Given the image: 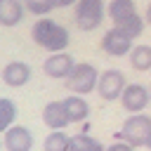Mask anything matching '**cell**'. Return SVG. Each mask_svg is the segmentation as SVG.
Returning a JSON list of instances; mask_svg holds the SVG:
<instances>
[{
	"instance_id": "5bb4252c",
	"label": "cell",
	"mask_w": 151,
	"mask_h": 151,
	"mask_svg": "<svg viewBox=\"0 0 151 151\" xmlns=\"http://www.w3.org/2000/svg\"><path fill=\"white\" fill-rule=\"evenodd\" d=\"M106 14L113 24H118V21L137 14V5H134V0H111L106 7Z\"/></svg>"
},
{
	"instance_id": "6da1fadb",
	"label": "cell",
	"mask_w": 151,
	"mask_h": 151,
	"mask_svg": "<svg viewBox=\"0 0 151 151\" xmlns=\"http://www.w3.org/2000/svg\"><path fill=\"white\" fill-rule=\"evenodd\" d=\"M31 38H33V42L38 47H42L47 52H64L68 47V42H71L68 31L61 24H57L54 19H47V17H40L33 24Z\"/></svg>"
},
{
	"instance_id": "2e32d148",
	"label": "cell",
	"mask_w": 151,
	"mask_h": 151,
	"mask_svg": "<svg viewBox=\"0 0 151 151\" xmlns=\"http://www.w3.org/2000/svg\"><path fill=\"white\" fill-rule=\"evenodd\" d=\"M68 151H106V146H104L99 139H94V137L80 132V134H73V137H71Z\"/></svg>"
},
{
	"instance_id": "d4e9b609",
	"label": "cell",
	"mask_w": 151,
	"mask_h": 151,
	"mask_svg": "<svg viewBox=\"0 0 151 151\" xmlns=\"http://www.w3.org/2000/svg\"><path fill=\"white\" fill-rule=\"evenodd\" d=\"M149 92H151V87H149Z\"/></svg>"
},
{
	"instance_id": "7c38bea8",
	"label": "cell",
	"mask_w": 151,
	"mask_h": 151,
	"mask_svg": "<svg viewBox=\"0 0 151 151\" xmlns=\"http://www.w3.org/2000/svg\"><path fill=\"white\" fill-rule=\"evenodd\" d=\"M64 101V109H66V116H68V123H83L87 116H90V104L83 99V94H68Z\"/></svg>"
},
{
	"instance_id": "30bf717a",
	"label": "cell",
	"mask_w": 151,
	"mask_h": 151,
	"mask_svg": "<svg viewBox=\"0 0 151 151\" xmlns=\"http://www.w3.org/2000/svg\"><path fill=\"white\" fill-rule=\"evenodd\" d=\"M31 80V66L26 61H9L2 68V83L9 87H24Z\"/></svg>"
},
{
	"instance_id": "277c9868",
	"label": "cell",
	"mask_w": 151,
	"mask_h": 151,
	"mask_svg": "<svg viewBox=\"0 0 151 151\" xmlns=\"http://www.w3.org/2000/svg\"><path fill=\"white\" fill-rule=\"evenodd\" d=\"M106 5L104 0H78L76 2V24L80 31H94L104 21Z\"/></svg>"
},
{
	"instance_id": "ffe728a7",
	"label": "cell",
	"mask_w": 151,
	"mask_h": 151,
	"mask_svg": "<svg viewBox=\"0 0 151 151\" xmlns=\"http://www.w3.org/2000/svg\"><path fill=\"white\" fill-rule=\"evenodd\" d=\"M26 2V9L35 17H47L52 9H54V2L52 0H24Z\"/></svg>"
},
{
	"instance_id": "484cf974",
	"label": "cell",
	"mask_w": 151,
	"mask_h": 151,
	"mask_svg": "<svg viewBox=\"0 0 151 151\" xmlns=\"http://www.w3.org/2000/svg\"><path fill=\"white\" fill-rule=\"evenodd\" d=\"M21 2H24V0H21Z\"/></svg>"
},
{
	"instance_id": "7a4b0ae2",
	"label": "cell",
	"mask_w": 151,
	"mask_h": 151,
	"mask_svg": "<svg viewBox=\"0 0 151 151\" xmlns=\"http://www.w3.org/2000/svg\"><path fill=\"white\" fill-rule=\"evenodd\" d=\"M66 80V87L73 92V94H90L92 90H97V80H99V71L87 64V61H80L71 68V73L64 78Z\"/></svg>"
},
{
	"instance_id": "5b68a950",
	"label": "cell",
	"mask_w": 151,
	"mask_h": 151,
	"mask_svg": "<svg viewBox=\"0 0 151 151\" xmlns=\"http://www.w3.org/2000/svg\"><path fill=\"white\" fill-rule=\"evenodd\" d=\"M125 73L118 71V68H106L104 73H99V80H97V92L104 101H113V99H120L123 90H125Z\"/></svg>"
},
{
	"instance_id": "9a60e30c",
	"label": "cell",
	"mask_w": 151,
	"mask_h": 151,
	"mask_svg": "<svg viewBox=\"0 0 151 151\" xmlns=\"http://www.w3.org/2000/svg\"><path fill=\"white\" fill-rule=\"evenodd\" d=\"M130 66L134 71H151V45H132L130 50Z\"/></svg>"
},
{
	"instance_id": "3957f363",
	"label": "cell",
	"mask_w": 151,
	"mask_h": 151,
	"mask_svg": "<svg viewBox=\"0 0 151 151\" xmlns=\"http://www.w3.org/2000/svg\"><path fill=\"white\" fill-rule=\"evenodd\" d=\"M120 139H125L132 146H146V142L151 139V116L146 113H132L130 118H125L123 127H120Z\"/></svg>"
},
{
	"instance_id": "ac0fdd59",
	"label": "cell",
	"mask_w": 151,
	"mask_h": 151,
	"mask_svg": "<svg viewBox=\"0 0 151 151\" xmlns=\"http://www.w3.org/2000/svg\"><path fill=\"white\" fill-rule=\"evenodd\" d=\"M14 118H17V104L12 99H7V97H0V132L12 127Z\"/></svg>"
},
{
	"instance_id": "52a82bcc",
	"label": "cell",
	"mask_w": 151,
	"mask_h": 151,
	"mask_svg": "<svg viewBox=\"0 0 151 151\" xmlns=\"http://www.w3.org/2000/svg\"><path fill=\"white\" fill-rule=\"evenodd\" d=\"M101 50H104L109 57H125V54H130V50H132V38H130L125 31H120L118 26H113V28H109V31L104 33V38H101Z\"/></svg>"
},
{
	"instance_id": "8992f818",
	"label": "cell",
	"mask_w": 151,
	"mask_h": 151,
	"mask_svg": "<svg viewBox=\"0 0 151 151\" xmlns=\"http://www.w3.org/2000/svg\"><path fill=\"white\" fill-rule=\"evenodd\" d=\"M149 101H151V92H149V87H144V85H139V83L125 85V90H123V94H120V104H123V109H125L127 113H139V111H144V109L149 106Z\"/></svg>"
},
{
	"instance_id": "9c48e42d",
	"label": "cell",
	"mask_w": 151,
	"mask_h": 151,
	"mask_svg": "<svg viewBox=\"0 0 151 151\" xmlns=\"http://www.w3.org/2000/svg\"><path fill=\"white\" fill-rule=\"evenodd\" d=\"M2 144H5L7 151H31L33 149V134L24 125H12V127L5 130Z\"/></svg>"
},
{
	"instance_id": "603a6c76",
	"label": "cell",
	"mask_w": 151,
	"mask_h": 151,
	"mask_svg": "<svg viewBox=\"0 0 151 151\" xmlns=\"http://www.w3.org/2000/svg\"><path fill=\"white\" fill-rule=\"evenodd\" d=\"M144 21L151 26V2H149V7H146V14H144Z\"/></svg>"
},
{
	"instance_id": "4fadbf2b",
	"label": "cell",
	"mask_w": 151,
	"mask_h": 151,
	"mask_svg": "<svg viewBox=\"0 0 151 151\" xmlns=\"http://www.w3.org/2000/svg\"><path fill=\"white\" fill-rule=\"evenodd\" d=\"M24 19L21 0H0V26H17Z\"/></svg>"
},
{
	"instance_id": "cb8c5ba5",
	"label": "cell",
	"mask_w": 151,
	"mask_h": 151,
	"mask_svg": "<svg viewBox=\"0 0 151 151\" xmlns=\"http://www.w3.org/2000/svg\"><path fill=\"white\" fill-rule=\"evenodd\" d=\"M0 146H2V142H0Z\"/></svg>"
},
{
	"instance_id": "8fae6325",
	"label": "cell",
	"mask_w": 151,
	"mask_h": 151,
	"mask_svg": "<svg viewBox=\"0 0 151 151\" xmlns=\"http://www.w3.org/2000/svg\"><path fill=\"white\" fill-rule=\"evenodd\" d=\"M42 123L50 130H64L68 125V116L64 109V101H50L42 109Z\"/></svg>"
},
{
	"instance_id": "44dd1931",
	"label": "cell",
	"mask_w": 151,
	"mask_h": 151,
	"mask_svg": "<svg viewBox=\"0 0 151 151\" xmlns=\"http://www.w3.org/2000/svg\"><path fill=\"white\" fill-rule=\"evenodd\" d=\"M106 151H134V146L127 144L125 139H120V142H113L111 146H106Z\"/></svg>"
},
{
	"instance_id": "7402d4cb",
	"label": "cell",
	"mask_w": 151,
	"mask_h": 151,
	"mask_svg": "<svg viewBox=\"0 0 151 151\" xmlns=\"http://www.w3.org/2000/svg\"><path fill=\"white\" fill-rule=\"evenodd\" d=\"M54 2V7H71V5H76L78 0H52Z\"/></svg>"
},
{
	"instance_id": "e0dca14e",
	"label": "cell",
	"mask_w": 151,
	"mask_h": 151,
	"mask_svg": "<svg viewBox=\"0 0 151 151\" xmlns=\"http://www.w3.org/2000/svg\"><path fill=\"white\" fill-rule=\"evenodd\" d=\"M68 142L71 137L64 130H52L42 142V151H68Z\"/></svg>"
},
{
	"instance_id": "ba28073f",
	"label": "cell",
	"mask_w": 151,
	"mask_h": 151,
	"mask_svg": "<svg viewBox=\"0 0 151 151\" xmlns=\"http://www.w3.org/2000/svg\"><path fill=\"white\" fill-rule=\"evenodd\" d=\"M73 66H76V59L71 54H66V52H50V57L42 64V71L50 78H66Z\"/></svg>"
},
{
	"instance_id": "d6986e66",
	"label": "cell",
	"mask_w": 151,
	"mask_h": 151,
	"mask_svg": "<svg viewBox=\"0 0 151 151\" xmlns=\"http://www.w3.org/2000/svg\"><path fill=\"white\" fill-rule=\"evenodd\" d=\"M144 17H139V14H132V17H127V19H123V21H118V24H113V26H118L120 31H125L132 40L134 38H139L142 35V31H144Z\"/></svg>"
}]
</instances>
